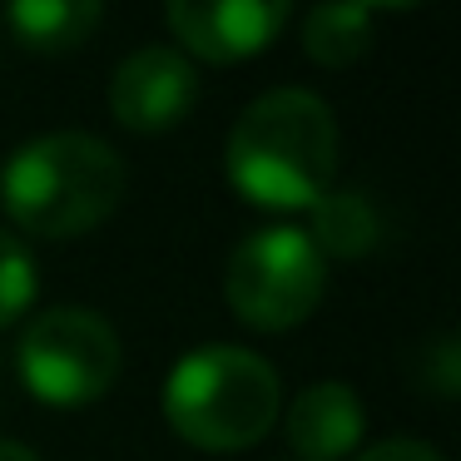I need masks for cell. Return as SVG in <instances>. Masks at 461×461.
<instances>
[{"label":"cell","mask_w":461,"mask_h":461,"mask_svg":"<svg viewBox=\"0 0 461 461\" xmlns=\"http://www.w3.org/2000/svg\"><path fill=\"white\" fill-rule=\"evenodd\" d=\"M421 377L437 392H456L461 387V357H456V338L451 332H437L431 348L421 352Z\"/></svg>","instance_id":"cell-13"},{"label":"cell","mask_w":461,"mask_h":461,"mask_svg":"<svg viewBox=\"0 0 461 461\" xmlns=\"http://www.w3.org/2000/svg\"><path fill=\"white\" fill-rule=\"evenodd\" d=\"M35 283H41V268H35L31 249H25L15 233L0 229V328L15 322L35 298Z\"/></svg>","instance_id":"cell-12"},{"label":"cell","mask_w":461,"mask_h":461,"mask_svg":"<svg viewBox=\"0 0 461 461\" xmlns=\"http://www.w3.org/2000/svg\"><path fill=\"white\" fill-rule=\"evenodd\" d=\"M362 5H367V11H372V5H387V11H402V5H417V0H362Z\"/></svg>","instance_id":"cell-16"},{"label":"cell","mask_w":461,"mask_h":461,"mask_svg":"<svg viewBox=\"0 0 461 461\" xmlns=\"http://www.w3.org/2000/svg\"><path fill=\"white\" fill-rule=\"evenodd\" d=\"M104 0H11V31L41 55H65L100 25Z\"/></svg>","instance_id":"cell-10"},{"label":"cell","mask_w":461,"mask_h":461,"mask_svg":"<svg viewBox=\"0 0 461 461\" xmlns=\"http://www.w3.org/2000/svg\"><path fill=\"white\" fill-rule=\"evenodd\" d=\"M179 50L203 60H243L283 31L293 0H164Z\"/></svg>","instance_id":"cell-7"},{"label":"cell","mask_w":461,"mask_h":461,"mask_svg":"<svg viewBox=\"0 0 461 461\" xmlns=\"http://www.w3.org/2000/svg\"><path fill=\"white\" fill-rule=\"evenodd\" d=\"M357 461H447V456L421 437H387V441H372Z\"/></svg>","instance_id":"cell-14"},{"label":"cell","mask_w":461,"mask_h":461,"mask_svg":"<svg viewBox=\"0 0 461 461\" xmlns=\"http://www.w3.org/2000/svg\"><path fill=\"white\" fill-rule=\"evenodd\" d=\"M303 45L318 65H352L372 45V11L362 0H318L303 21Z\"/></svg>","instance_id":"cell-11"},{"label":"cell","mask_w":461,"mask_h":461,"mask_svg":"<svg viewBox=\"0 0 461 461\" xmlns=\"http://www.w3.org/2000/svg\"><path fill=\"white\" fill-rule=\"evenodd\" d=\"M164 411L174 431L203 451L253 447L278 417V372L253 348L203 342L169 367Z\"/></svg>","instance_id":"cell-3"},{"label":"cell","mask_w":461,"mask_h":461,"mask_svg":"<svg viewBox=\"0 0 461 461\" xmlns=\"http://www.w3.org/2000/svg\"><path fill=\"white\" fill-rule=\"evenodd\" d=\"M124 194V159L90 130H50L25 140L0 169V199L31 233L60 239L114 213Z\"/></svg>","instance_id":"cell-2"},{"label":"cell","mask_w":461,"mask_h":461,"mask_svg":"<svg viewBox=\"0 0 461 461\" xmlns=\"http://www.w3.org/2000/svg\"><path fill=\"white\" fill-rule=\"evenodd\" d=\"M377 209L367 203V194L357 189H322L308 203V239L318 243L322 258H362L377 243Z\"/></svg>","instance_id":"cell-9"},{"label":"cell","mask_w":461,"mask_h":461,"mask_svg":"<svg viewBox=\"0 0 461 461\" xmlns=\"http://www.w3.org/2000/svg\"><path fill=\"white\" fill-rule=\"evenodd\" d=\"M21 377L41 402L75 407L100 397L120 372V332L95 308H45L21 332Z\"/></svg>","instance_id":"cell-5"},{"label":"cell","mask_w":461,"mask_h":461,"mask_svg":"<svg viewBox=\"0 0 461 461\" xmlns=\"http://www.w3.org/2000/svg\"><path fill=\"white\" fill-rule=\"evenodd\" d=\"M0 461H41V456H35V451L25 447V441H11V437H0Z\"/></svg>","instance_id":"cell-15"},{"label":"cell","mask_w":461,"mask_h":461,"mask_svg":"<svg viewBox=\"0 0 461 461\" xmlns=\"http://www.w3.org/2000/svg\"><path fill=\"white\" fill-rule=\"evenodd\" d=\"M322 283H328V258L303 223L253 229L223 268V293L233 312L253 328H293L298 318H308L322 298Z\"/></svg>","instance_id":"cell-4"},{"label":"cell","mask_w":461,"mask_h":461,"mask_svg":"<svg viewBox=\"0 0 461 461\" xmlns=\"http://www.w3.org/2000/svg\"><path fill=\"white\" fill-rule=\"evenodd\" d=\"M288 441L298 461H338L362 441V402L348 382L322 377L288 407Z\"/></svg>","instance_id":"cell-8"},{"label":"cell","mask_w":461,"mask_h":461,"mask_svg":"<svg viewBox=\"0 0 461 461\" xmlns=\"http://www.w3.org/2000/svg\"><path fill=\"white\" fill-rule=\"evenodd\" d=\"M223 164L239 194H249L253 203L268 209L312 203L322 189H332L338 174V120L322 95L303 85H278L233 120Z\"/></svg>","instance_id":"cell-1"},{"label":"cell","mask_w":461,"mask_h":461,"mask_svg":"<svg viewBox=\"0 0 461 461\" xmlns=\"http://www.w3.org/2000/svg\"><path fill=\"white\" fill-rule=\"evenodd\" d=\"M199 95V70L179 45H140L120 60L110 80V104L130 130L159 134L174 120L194 110Z\"/></svg>","instance_id":"cell-6"}]
</instances>
